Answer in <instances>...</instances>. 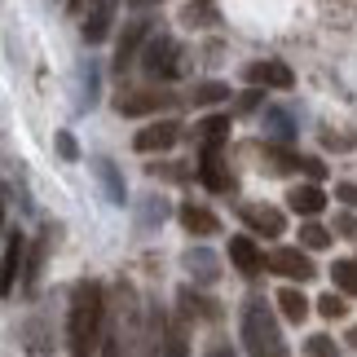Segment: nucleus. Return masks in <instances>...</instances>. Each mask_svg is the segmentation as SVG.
<instances>
[{
	"label": "nucleus",
	"mask_w": 357,
	"mask_h": 357,
	"mask_svg": "<svg viewBox=\"0 0 357 357\" xmlns=\"http://www.w3.org/2000/svg\"><path fill=\"white\" fill-rule=\"evenodd\" d=\"M49 243H53V234H45V238L36 243V252L26 256V269H22V287H36L40 269H45V252H49Z\"/></svg>",
	"instance_id": "obj_25"
},
{
	"label": "nucleus",
	"mask_w": 357,
	"mask_h": 357,
	"mask_svg": "<svg viewBox=\"0 0 357 357\" xmlns=\"http://www.w3.org/2000/svg\"><path fill=\"white\" fill-rule=\"evenodd\" d=\"M349 344H353V349H357V326H353V331H349Z\"/></svg>",
	"instance_id": "obj_39"
},
{
	"label": "nucleus",
	"mask_w": 357,
	"mask_h": 357,
	"mask_svg": "<svg viewBox=\"0 0 357 357\" xmlns=\"http://www.w3.org/2000/svg\"><path fill=\"white\" fill-rule=\"evenodd\" d=\"M58 150H62V159H75V155H79L75 142H71V132H58Z\"/></svg>",
	"instance_id": "obj_37"
},
{
	"label": "nucleus",
	"mask_w": 357,
	"mask_h": 357,
	"mask_svg": "<svg viewBox=\"0 0 357 357\" xmlns=\"http://www.w3.org/2000/svg\"><path fill=\"white\" fill-rule=\"evenodd\" d=\"M93 102H98V71L89 66V71H84V98H79V106H93Z\"/></svg>",
	"instance_id": "obj_33"
},
{
	"label": "nucleus",
	"mask_w": 357,
	"mask_h": 357,
	"mask_svg": "<svg viewBox=\"0 0 357 357\" xmlns=\"http://www.w3.org/2000/svg\"><path fill=\"white\" fill-rule=\"evenodd\" d=\"M335 234H340V238H353V234H357V216H353V212H340V216H335Z\"/></svg>",
	"instance_id": "obj_34"
},
{
	"label": "nucleus",
	"mask_w": 357,
	"mask_h": 357,
	"mask_svg": "<svg viewBox=\"0 0 357 357\" xmlns=\"http://www.w3.org/2000/svg\"><path fill=\"white\" fill-rule=\"evenodd\" d=\"M256 106H260V84H252V89L238 98V111H256Z\"/></svg>",
	"instance_id": "obj_35"
},
{
	"label": "nucleus",
	"mask_w": 357,
	"mask_h": 357,
	"mask_svg": "<svg viewBox=\"0 0 357 357\" xmlns=\"http://www.w3.org/2000/svg\"><path fill=\"white\" fill-rule=\"evenodd\" d=\"M163 216H168V203H163V199H150L146 212H142V229H150L155 221H163Z\"/></svg>",
	"instance_id": "obj_30"
},
{
	"label": "nucleus",
	"mask_w": 357,
	"mask_h": 357,
	"mask_svg": "<svg viewBox=\"0 0 357 357\" xmlns=\"http://www.w3.org/2000/svg\"><path fill=\"white\" fill-rule=\"evenodd\" d=\"M287 208H291L296 216H318L326 208V195L318 181H305V185H291L287 190Z\"/></svg>",
	"instance_id": "obj_13"
},
{
	"label": "nucleus",
	"mask_w": 357,
	"mask_h": 357,
	"mask_svg": "<svg viewBox=\"0 0 357 357\" xmlns=\"http://www.w3.org/2000/svg\"><path fill=\"white\" fill-rule=\"evenodd\" d=\"M181 45H176L172 36H150L142 45V71L150 79H176L181 75Z\"/></svg>",
	"instance_id": "obj_3"
},
{
	"label": "nucleus",
	"mask_w": 357,
	"mask_h": 357,
	"mask_svg": "<svg viewBox=\"0 0 357 357\" xmlns=\"http://www.w3.org/2000/svg\"><path fill=\"white\" fill-rule=\"evenodd\" d=\"M208 357H234V349H229V344H216V349H212Z\"/></svg>",
	"instance_id": "obj_38"
},
{
	"label": "nucleus",
	"mask_w": 357,
	"mask_h": 357,
	"mask_svg": "<svg viewBox=\"0 0 357 357\" xmlns=\"http://www.w3.org/2000/svg\"><path fill=\"white\" fill-rule=\"evenodd\" d=\"M269 269L278 278H291V282H309L313 273V260H309V247H273L269 252Z\"/></svg>",
	"instance_id": "obj_4"
},
{
	"label": "nucleus",
	"mask_w": 357,
	"mask_h": 357,
	"mask_svg": "<svg viewBox=\"0 0 357 357\" xmlns=\"http://www.w3.org/2000/svg\"><path fill=\"white\" fill-rule=\"evenodd\" d=\"M93 172H98V181H102V190H106V199L115 203V208H123L128 203V185H123V176H119V168L111 159H93Z\"/></svg>",
	"instance_id": "obj_15"
},
{
	"label": "nucleus",
	"mask_w": 357,
	"mask_h": 357,
	"mask_svg": "<svg viewBox=\"0 0 357 357\" xmlns=\"http://www.w3.org/2000/svg\"><path fill=\"white\" fill-rule=\"evenodd\" d=\"M159 357H190V340L181 322H163L159 318Z\"/></svg>",
	"instance_id": "obj_17"
},
{
	"label": "nucleus",
	"mask_w": 357,
	"mask_h": 357,
	"mask_svg": "<svg viewBox=\"0 0 357 357\" xmlns=\"http://www.w3.org/2000/svg\"><path fill=\"white\" fill-rule=\"evenodd\" d=\"M0 221H5V208H0Z\"/></svg>",
	"instance_id": "obj_41"
},
{
	"label": "nucleus",
	"mask_w": 357,
	"mask_h": 357,
	"mask_svg": "<svg viewBox=\"0 0 357 357\" xmlns=\"http://www.w3.org/2000/svg\"><path fill=\"white\" fill-rule=\"evenodd\" d=\"M199 181L216 190V195H229L234 190V176H229L225 159H221V142H203V159H199Z\"/></svg>",
	"instance_id": "obj_5"
},
{
	"label": "nucleus",
	"mask_w": 357,
	"mask_h": 357,
	"mask_svg": "<svg viewBox=\"0 0 357 357\" xmlns=\"http://www.w3.org/2000/svg\"><path fill=\"white\" fill-rule=\"evenodd\" d=\"M181 225L190 229V234H199V238H208V234H221V221H216V216L208 212V208H195V203H185L181 212Z\"/></svg>",
	"instance_id": "obj_18"
},
{
	"label": "nucleus",
	"mask_w": 357,
	"mask_h": 357,
	"mask_svg": "<svg viewBox=\"0 0 357 357\" xmlns=\"http://www.w3.org/2000/svg\"><path fill=\"white\" fill-rule=\"evenodd\" d=\"M22 234H13L9 247H5V256H0V296H9L13 291V278H18V269H22Z\"/></svg>",
	"instance_id": "obj_16"
},
{
	"label": "nucleus",
	"mask_w": 357,
	"mask_h": 357,
	"mask_svg": "<svg viewBox=\"0 0 357 357\" xmlns=\"http://www.w3.org/2000/svg\"><path fill=\"white\" fill-rule=\"evenodd\" d=\"M331 234H335V229H326V225L313 221V216H305V225H300V247L322 252V247H331Z\"/></svg>",
	"instance_id": "obj_22"
},
{
	"label": "nucleus",
	"mask_w": 357,
	"mask_h": 357,
	"mask_svg": "<svg viewBox=\"0 0 357 357\" xmlns=\"http://www.w3.org/2000/svg\"><path fill=\"white\" fill-rule=\"evenodd\" d=\"M176 300H181V313H185V318H216V313H221V309H216V300L199 296L195 287H181V296H176Z\"/></svg>",
	"instance_id": "obj_20"
},
{
	"label": "nucleus",
	"mask_w": 357,
	"mask_h": 357,
	"mask_svg": "<svg viewBox=\"0 0 357 357\" xmlns=\"http://www.w3.org/2000/svg\"><path fill=\"white\" fill-rule=\"evenodd\" d=\"M278 309H282L287 322H305L309 318V296L296 291V287H282V291H278Z\"/></svg>",
	"instance_id": "obj_21"
},
{
	"label": "nucleus",
	"mask_w": 357,
	"mask_h": 357,
	"mask_svg": "<svg viewBox=\"0 0 357 357\" xmlns=\"http://www.w3.org/2000/svg\"><path fill=\"white\" fill-rule=\"evenodd\" d=\"M331 282L344 296H357V260H335V265H331Z\"/></svg>",
	"instance_id": "obj_24"
},
{
	"label": "nucleus",
	"mask_w": 357,
	"mask_h": 357,
	"mask_svg": "<svg viewBox=\"0 0 357 357\" xmlns=\"http://www.w3.org/2000/svg\"><path fill=\"white\" fill-rule=\"evenodd\" d=\"M102 326H106V291L102 282H75L71 287V313H66V344L71 357H93L102 344Z\"/></svg>",
	"instance_id": "obj_1"
},
{
	"label": "nucleus",
	"mask_w": 357,
	"mask_h": 357,
	"mask_svg": "<svg viewBox=\"0 0 357 357\" xmlns=\"http://www.w3.org/2000/svg\"><path fill=\"white\" fill-rule=\"evenodd\" d=\"M229 260H234V269L243 273V278H256L260 269H269V256L260 252V247L247 238V234H238V238H229Z\"/></svg>",
	"instance_id": "obj_10"
},
{
	"label": "nucleus",
	"mask_w": 357,
	"mask_h": 357,
	"mask_svg": "<svg viewBox=\"0 0 357 357\" xmlns=\"http://www.w3.org/2000/svg\"><path fill=\"white\" fill-rule=\"evenodd\" d=\"M326 150H353V132H322Z\"/></svg>",
	"instance_id": "obj_31"
},
{
	"label": "nucleus",
	"mask_w": 357,
	"mask_h": 357,
	"mask_svg": "<svg viewBox=\"0 0 357 357\" xmlns=\"http://www.w3.org/2000/svg\"><path fill=\"white\" fill-rule=\"evenodd\" d=\"M300 172H305V176H309V181H322V176H326V163L309 155V159H300Z\"/></svg>",
	"instance_id": "obj_32"
},
{
	"label": "nucleus",
	"mask_w": 357,
	"mask_h": 357,
	"mask_svg": "<svg viewBox=\"0 0 357 357\" xmlns=\"http://www.w3.org/2000/svg\"><path fill=\"white\" fill-rule=\"evenodd\" d=\"M150 40V18H132L128 26H123V36H119V45H115V71L123 75L128 66L142 58V45Z\"/></svg>",
	"instance_id": "obj_7"
},
{
	"label": "nucleus",
	"mask_w": 357,
	"mask_h": 357,
	"mask_svg": "<svg viewBox=\"0 0 357 357\" xmlns=\"http://www.w3.org/2000/svg\"><path fill=\"white\" fill-rule=\"evenodd\" d=\"M181 22H185V26H212V22H216L212 0H190V5L181 9Z\"/></svg>",
	"instance_id": "obj_23"
},
{
	"label": "nucleus",
	"mask_w": 357,
	"mask_h": 357,
	"mask_svg": "<svg viewBox=\"0 0 357 357\" xmlns=\"http://www.w3.org/2000/svg\"><path fill=\"white\" fill-rule=\"evenodd\" d=\"M243 344H247V357H291L282 331H278V318H273V309L265 300H247V309H243Z\"/></svg>",
	"instance_id": "obj_2"
},
{
	"label": "nucleus",
	"mask_w": 357,
	"mask_h": 357,
	"mask_svg": "<svg viewBox=\"0 0 357 357\" xmlns=\"http://www.w3.org/2000/svg\"><path fill=\"white\" fill-rule=\"evenodd\" d=\"M185 269L195 273V282L212 287L216 278H221V256L208 252V247H190V252H185Z\"/></svg>",
	"instance_id": "obj_14"
},
{
	"label": "nucleus",
	"mask_w": 357,
	"mask_h": 357,
	"mask_svg": "<svg viewBox=\"0 0 357 357\" xmlns=\"http://www.w3.org/2000/svg\"><path fill=\"white\" fill-rule=\"evenodd\" d=\"M313 305H318V313H322V318H344V291H340V287H335V291H326V296H318V300H313Z\"/></svg>",
	"instance_id": "obj_27"
},
{
	"label": "nucleus",
	"mask_w": 357,
	"mask_h": 357,
	"mask_svg": "<svg viewBox=\"0 0 357 357\" xmlns=\"http://www.w3.org/2000/svg\"><path fill=\"white\" fill-rule=\"evenodd\" d=\"M199 137H203V142H225V137H229V115H208L199 123Z\"/></svg>",
	"instance_id": "obj_26"
},
{
	"label": "nucleus",
	"mask_w": 357,
	"mask_h": 357,
	"mask_svg": "<svg viewBox=\"0 0 357 357\" xmlns=\"http://www.w3.org/2000/svg\"><path fill=\"white\" fill-rule=\"evenodd\" d=\"M305 357H340V344L331 335H309L305 340Z\"/></svg>",
	"instance_id": "obj_28"
},
{
	"label": "nucleus",
	"mask_w": 357,
	"mask_h": 357,
	"mask_svg": "<svg viewBox=\"0 0 357 357\" xmlns=\"http://www.w3.org/2000/svg\"><path fill=\"white\" fill-rule=\"evenodd\" d=\"M335 199H344L349 208H357V185H353V181H340V185H335Z\"/></svg>",
	"instance_id": "obj_36"
},
{
	"label": "nucleus",
	"mask_w": 357,
	"mask_h": 357,
	"mask_svg": "<svg viewBox=\"0 0 357 357\" xmlns=\"http://www.w3.org/2000/svg\"><path fill=\"white\" fill-rule=\"evenodd\" d=\"M243 221L252 234H265V238H278L282 229H287V216L278 208H265V203H247L243 208Z\"/></svg>",
	"instance_id": "obj_11"
},
{
	"label": "nucleus",
	"mask_w": 357,
	"mask_h": 357,
	"mask_svg": "<svg viewBox=\"0 0 357 357\" xmlns=\"http://www.w3.org/2000/svg\"><path fill=\"white\" fill-rule=\"evenodd\" d=\"M176 142H181V123L176 119H155L150 128H142L132 137V146L142 150V155H155V150H172Z\"/></svg>",
	"instance_id": "obj_8"
},
{
	"label": "nucleus",
	"mask_w": 357,
	"mask_h": 357,
	"mask_svg": "<svg viewBox=\"0 0 357 357\" xmlns=\"http://www.w3.org/2000/svg\"><path fill=\"white\" fill-rule=\"evenodd\" d=\"M225 98H229L225 84H199L195 89V106H216V102H225Z\"/></svg>",
	"instance_id": "obj_29"
},
{
	"label": "nucleus",
	"mask_w": 357,
	"mask_h": 357,
	"mask_svg": "<svg viewBox=\"0 0 357 357\" xmlns=\"http://www.w3.org/2000/svg\"><path fill=\"white\" fill-rule=\"evenodd\" d=\"M106 357H119V344H111V349H106Z\"/></svg>",
	"instance_id": "obj_40"
},
{
	"label": "nucleus",
	"mask_w": 357,
	"mask_h": 357,
	"mask_svg": "<svg viewBox=\"0 0 357 357\" xmlns=\"http://www.w3.org/2000/svg\"><path fill=\"white\" fill-rule=\"evenodd\" d=\"M172 102H176L172 93H159V89H128V93L115 98V111L119 115H155V111H163V106H172Z\"/></svg>",
	"instance_id": "obj_6"
},
{
	"label": "nucleus",
	"mask_w": 357,
	"mask_h": 357,
	"mask_svg": "<svg viewBox=\"0 0 357 357\" xmlns=\"http://www.w3.org/2000/svg\"><path fill=\"white\" fill-rule=\"evenodd\" d=\"M115 9L119 0H89V13H84V45H102L106 36H111V22H115Z\"/></svg>",
	"instance_id": "obj_9"
},
{
	"label": "nucleus",
	"mask_w": 357,
	"mask_h": 357,
	"mask_svg": "<svg viewBox=\"0 0 357 357\" xmlns=\"http://www.w3.org/2000/svg\"><path fill=\"white\" fill-rule=\"evenodd\" d=\"M265 132H269V142L287 146V142L296 137V119H291V111H282V106H265Z\"/></svg>",
	"instance_id": "obj_19"
},
{
	"label": "nucleus",
	"mask_w": 357,
	"mask_h": 357,
	"mask_svg": "<svg viewBox=\"0 0 357 357\" xmlns=\"http://www.w3.org/2000/svg\"><path fill=\"white\" fill-rule=\"evenodd\" d=\"M247 84H260V89H291L296 84V75H291V66L287 62H252L247 66Z\"/></svg>",
	"instance_id": "obj_12"
}]
</instances>
